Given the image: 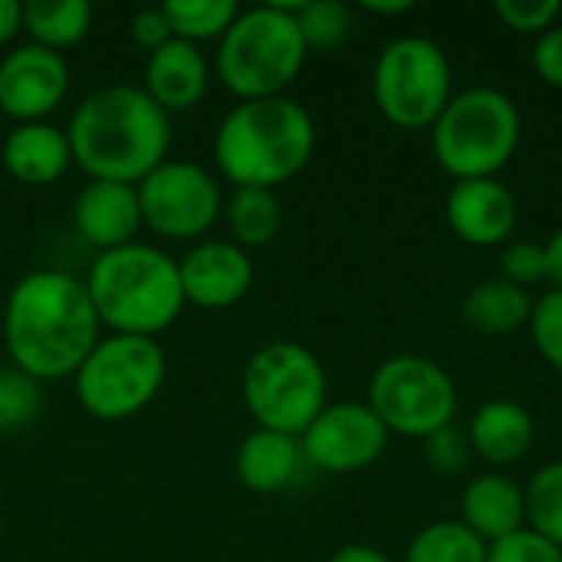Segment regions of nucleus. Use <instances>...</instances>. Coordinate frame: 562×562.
Listing matches in <instances>:
<instances>
[{
	"label": "nucleus",
	"mask_w": 562,
	"mask_h": 562,
	"mask_svg": "<svg viewBox=\"0 0 562 562\" xmlns=\"http://www.w3.org/2000/svg\"><path fill=\"white\" fill-rule=\"evenodd\" d=\"M99 339L102 323L86 280L66 270H33L13 283L3 306V342L13 369L36 382L72 379Z\"/></svg>",
	"instance_id": "obj_1"
},
{
	"label": "nucleus",
	"mask_w": 562,
	"mask_h": 562,
	"mask_svg": "<svg viewBox=\"0 0 562 562\" xmlns=\"http://www.w3.org/2000/svg\"><path fill=\"white\" fill-rule=\"evenodd\" d=\"M66 138L89 181L138 184L168 161L171 122L145 89L102 86L76 105Z\"/></svg>",
	"instance_id": "obj_2"
},
{
	"label": "nucleus",
	"mask_w": 562,
	"mask_h": 562,
	"mask_svg": "<svg viewBox=\"0 0 562 562\" xmlns=\"http://www.w3.org/2000/svg\"><path fill=\"white\" fill-rule=\"evenodd\" d=\"M313 148V115L286 95L234 105L214 135L217 171L234 188L273 191L306 168Z\"/></svg>",
	"instance_id": "obj_3"
},
{
	"label": "nucleus",
	"mask_w": 562,
	"mask_h": 562,
	"mask_svg": "<svg viewBox=\"0 0 562 562\" xmlns=\"http://www.w3.org/2000/svg\"><path fill=\"white\" fill-rule=\"evenodd\" d=\"M86 290L99 323L115 336L155 339L184 313L178 260L138 240L95 254Z\"/></svg>",
	"instance_id": "obj_4"
},
{
	"label": "nucleus",
	"mask_w": 562,
	"mask_h": 562,
	"mask_svg": "<svg viewBox=\"0 0 562 562\" xmlns=\"http://www.w3.org/2000/svg\"><path fill=\"white\" fill-rule=\"evenodd\" d=\"M296 3H263L240 10L231 30L217 40V79L240 102L277 99L300 76L310 49L293 16Z\"/></svg>",
	"instance_id": "obj_5"
},
{
	"label": "nucleus",
	"mask_w": 562,
	"mask_h": 562,
	"mask_svg": "<svg viewBox=\"0 0 562 562\" xmlns=\"http://www.w3.org/2000/svg\"><path fill=\"white\" fill-rule=\"evenodd\" d=\"M520 138L524 115L517 102L491 86L458 92L431 125L435 158L454 181L497 178L514 161Z\"/></svg>",
	"instance_id": "obj_6"
},
{
	"label": "nucleus",
	"mask_w": 562,
	"mask_h": 562,
	"mask_svg": "<svg viewBox=\"0 0 562 562\" xmlns=\"http://www.w3.org/2000/svg\"><path fill=\"white\" fill-rule=\"evenodd\" d=\"M240 392L257 428L300 438L326 408L329 379L316 352L303 342L277 339L250 356Z\"/></svg>",
	"instance_id": "obj_7"
},
{
	"label": "nucleus",
	"mask_w": 562,
	"mask_h": 562,
	"mask_svg": "<svg viewBox=\"0 0 562 562\" xmlns=\"http://www.w3.org/2000/svg\"><path fill=\"white\" fill-rule=\"evenodd\" d=\"M168 375V359L158 339L102 336L79 372L72 375L76 402L99 422H125L145 412Z\"/></svg>",
	"instance_id": "obj_8"
},
{
	"label": "nucleus",
	"mask_w": 562,
	"mask_h": 562,
	"mask_svg": "<svg viewBox=\"0 0 562 562\" xmlns=\"http://www.w3.org/2000/svg\"><path fill=\"white\" fill-rule=\"evenodd\" d=\"M375 109L398 128H431L454 99V69L448 53L428 36L392 40L372 69Z\"/></svg>",
	"instance_id": "obj_9"
},
{
	"label": "nucleus",
	"mask_w": 562,
	"mask_h": 562,
	"mask_svg": "<svg viewBox=\"0 0 562 562\" xmlns=\"http://www.w3.org/2000/svg\"><path fill=\"white\" fill-rule=\"evenodd\" d=\"M366 405L379 415L389 435L418 438L454 425L458 385L435 359L392 356L369 379Z\"/></svg>",
	"instance_id": "obj_10"
},
{
	"label": "nucleus",
	"mask_w": 562,
	"mask_h": 562,
	"mask_svg": "<svg viewBox=\"0 0 562 562\" xmlns=\"http://www.w3.org/2000/svg\"><path fill=\"white\" fill-rule=\"evenodd\" d=\"M142 224L168 240H198L224 214L217 178L194 161H161L138 184Z\"/></svg>",
	"instance_id": "obj_11"
},
{
	"label": "nucleus",
	"mask_w": 562,
	"mask_h": 562,
	"mask_svg": "<svg viewBox=\"0 0 562 562\" xmlns=\"http://www.w3.org/2000/svg\"><path fill=\"white\" fill-rule=\"evenodd\" d=\"M389 428L366 402L326 405L300 435L306 464L326 474H356L372 468L389 451Z\"/></svg>",
	"instance_id": "obj_12"
},
{
	"label": "nucleus",
	"mask_w": 562,
	"mask_h": 562,
	"mask_svg": "<svg viewBox=\"0 0 562 562\" xmlns=\"http://www.w3.org/2000/svg\"><path fill=\"white\" fill-rule=\"evenodd\" d=\"M69 92V66L63 53L36 43L16 46L0 59V112L16 125L43 122Z\"/></svg>",
	"instance_id": "obj_13"
},
{
	"label": "nucleus",
	"mask_w": 562,
	"mask_h": 562,
	"mask_svg": "<svg viewBox=\"0 0 562 562\" xmlns=\"http://www.w3.org/2000/svg\"><path fill=\"white\" fill-rule=\"evenodd\" d=\"M184 303L201 310H227L254 286V260L234 240H198L181 260Z\"/></svg>",
	"instance_id": "obj_14"
},
{
	"label": "nucleus",
	"mask_w": 562,
	"mask_h": 562,
	"mask_svg": "<svg viewBox=\"0 0 562 562\" xmlns=\"http://www.w3.org/2000/svg\"><path fill=\"white\" fill-rule=\"evenodd\" d=\"M448 227L471 247H501L517 227V198L497 178L454 181L448 204Z\"/></svg>",
	"instance_id": "obj_15"
},
{
	"label": "nucleus",
	"mask_w": 562,
	"mask_h": 562,
	"mask_svg": "<svg viewBox=\"0 0 562 562\" xmlns=\"http://www.w3.org/2000/svg\"><path fill=\"white\" fill-rule=\"evenodd\" d=\"M72 224L79 237L99 254L135 244L142 227V204L135 184L122 181H89L72 204Z\"/></svg>",
	"instance_id": "obj_16"
},
{
	"label": "nucleus",
	"mask_w": 562,
	"mask_h": 562,
	"mask_svg": "<svg viewBox=\"0 0 562 562\" xmlns=\"http://www.w3.org/2000/svg\"><path fill=\"white\" fill-rule=\"evenodd\" d=\"M211 66L207 56L184 40H168L161 49L148 53L145 63V92L165 112H184L201 102L207 92Z\"/></svg>",
	"instance_id": "obj_17"
},
{
	"label": "nucleus",
	"mask_w": 562,
	"mask_h": 562,
	"mask_svg": "<svg viewBox=\"0 0 562 562\" xmlns=\"http://www.w3.org/2000/svg\"><path fill=\"white\" fill-rule=\"evenodd\" d=\"M468 441L474 448V458H481L484 464L510 468L530 454L537 441V422L524 405L510 398H494L471 415Z\"/></svg>",
	"instance_id": "obj_18"
},
{
	"label": "nucleus",
	"mask_w": 562,
	"mask_h": 562,
	"mask_svg": "<svg viewBox=\"0 0 562 562\" xmlns=\"http://www.w3.org/2000/svg\"><path fill=\"white\" fill-rule=\"evenodd\" d=\"M461 524L487 547L527 530L524 487L504 474H477L461 497Z\"/></svg>",
	"instance_id": "obj_19"
},
{
	"label": "nucleus",
	"mask_w": 562,
	"mask_h": 562,
	"mask_svg": "<svg viewBox=\"0 0 562 562\" xmlns=\"http://www.w3.org/2000/svg\"><path fill=\"white\" fill-rule=\"evenodd\" d=\"M306 458L300 448V438L283 435V431H270V428H257L250 431L234 458V471L237 481L250 491V494H280L286 491L300 471H303Z\"/></svg>",
	"instance_id": "obj_20"
},
{
	"label": "nucleus",
	"mask_w": 562,
	"mask_h": 562,
	"mask_svg": "<svg viewBox=\"0 0 562 562\" xmlns=\"http://www.w3.org/2000/svg\"><path fill=\"white\" fill-rule=\"evenodd\" d=\"M72 165V148L63 128L49 122H23L3 142V168L20 184H53Z\"/></svg>",
	"instance_id": "obj_21"
},
{
	"label": "nucleus",
	"mask_w": 562,
	"mask_h": 562,
	"mask_svg": "<svg viewBox=\"0 0 562 562\" xmlns=\"http://www.w3.org/2000/svg\"><path fill=\"white\" fill-rule=\"evenodd\" d=\"M533 303L537 300L530 296V290H520L504 277H497V280H481L468 290L461 303V316L471 329L484 336H510L530 326Z\"/></svg>",
	"instance_id": "obj_22"
},
{
	"label": "nucleus",
	"mask_w": 562,
	"mask_h": 562,
	"mask_svg": "<svg viewBox=\"0 0 562 562\" xmlns=\"http://www.w3.org/2000/svg\"><path fill=\"white\" fill-rule=\"evenodd\" d=\"M92 26V7L86 0H26L23 3V30L30 43L63 53L76 46Z\"/></svg>",
	"instance_id": "obj_23"
},
{
	"label": "nucleus",
	"mask_w": 562,
	"mask_h": 562,
	"mask_svg": "<svg viewBox=\"0 0 562 562\" xmlns=\"http://www.w3.org/2000/svg\"><path fill=\"white\" fill-rule=\"evenodd\" d=\"M231 240L244 250L267 247L283 224L280 198L267 188H234V194L224 201V214Z\"/></svg>",
	"instance_id": "obj_24"
},
{
	"label": "nucleus",
	"mask_w": 562,
	"mask_h": 562,
	"mask_svg": "<svg viewBox=\"0 0 562 562\" xmlns=\"http://www.w3.org/2000/svg\"><path fill=\"white\" fill-rule=\"evenodd\" d=\"M487 550L461 520H438L412 537L405 562H487Z\"/></svg>",
	"instance_id": "obj_25"
},
{
	"label": "nucleus",
	"mask_w": 562,
	"mask_h": 562,
	"mask_svg": "<svg viewBox=\"0 0 562 562\" xmlns=\"http://www.w3.org/2000/svg\"><path fill=\"white\" fill-rule=\"evenodd\" d=\"M171 36L184 43H204V40H221L231 23L240 16V7L234 0H171L161 3Z\"/></svg>",
	"instance_id": "obj_26"
},
{
	"label": "nucleus",
	"mask_w": 562,
	"mask_h": 562,
	"mask_svg": "<svg viewBox=\"0 0 562 562\" xmlns=\"http://www.w3.org/2000/svg\"><path fill=\"white\" fill-rule=\"evenodd\" d=\"M527 497V530L540 533L562 550V461L540 468L524 487Z\"/></svg>",
	"instance_id": "obj_27"
},
{
	"label": "nucleus",
	"mask_w": 562,
	"mask_h": 562,
	"mask_svg": "<svg viewBox=\"0 0 562 562\" xmlns=\"http://www.w3.org/2000/svg\"><path fill=\"white\" fill-rule=\"evenodd\" d=\"M293 16L306 49H336L352 26L349 7L339 0H300Z\"/></svg>",
	"instance_id": "obj_28"
},
{
	"label": "nucleus",
	"mask_w": 562,
	"mask_h": 562,
	"mask_svg": "<svg viewBox=\"0 0 562 562\" xmlns=\"http://www.w3.org/2000/svg\"><path fill=\"white\" fill-rule=\"evenodd\" d=\"M43 405L40 382L26 372L7 366L0 369V431H20L30 422H36Z\"/></svg>",
	"instance_id": "obj_29"
},
{
	"label": "nucleus",
	"mask_w": 562,
	"mask_h": 562,
	"mask_svg": "<svg viewBox=\"0 0 562 562\" xmlns=\"http://www.w3.org/2000/svg\"><path fill=\"white\" fill-rule=\"evenodd\" d=\"M422 458L428 471H435L438 477H461L474 464V448L468 441V431L448 425L422 441Z\"/></svg>",
	"instance_id": "obj_30"
},
{
	"label": "nucleus",
	"mask_w": 562,
	"mask_h": 562,
	"mask_svg": "<svg viewBox=\"0 0 562 562\" xmlns=\"http://www.w3.org/2000/svg\"><path fill=\"white\" fill-rule=\"evenodd\" d=\"M530 336H533V346H537L540 359L562 375V290L550 286L533 303Z\"/></svg>",
	"instance_id": "obj_31"
},
{
	"label": "nucleus",
	"mask_w": 562,
	"mask_h": 562,
	"mask_svg": "<svg viewBox=\"0 0 562 562\" xmlns=\"http://www.w3.org/2000/svg\"><path fill=\"white\" fill-rule=\"evenodd\" d=\"M501 277L520 290H530V286H540V283H550V267H547V250L543 244H533V240H514L504 247V257H501Z\"/></svg>",
	"instance_id": "obj_32"
},
{
	"label": "nucleus",
	"mask_w": 562,
	"mask_h": 562,
	"mask_svg": "<svg viewBox=\"0 0 562 562\" xmlns=\"http://www.w3.org/2000/svg\"><path fill=\"white\" fill-rule=\"evenodd\" d=\"M494 13L514 33L543 36L547 30L557 26L562 3H557V0H497L494 3Z\"/></svg>",
	"instance_id": "obj_33"
},
{
	"label": "nucleus",
	"mask_w": 562,
	"mask_h": 562,
	"mask_svg": "<svg viewBox=\"0 0 562 562\" xmlns=\"http://www.w3.org/2000/svg\"><path fill=\"white\" fill-rule=\"evenodd\" d=\"M487 562H562V550L533 530H520L487 550Z\"/></svg>",
	"instance_id": "obj_34"
},
{
	"label": "nucleus",
	"mask_w": 562,
	"mask_h": 562,
	"mask_svg": "<svg viewBox=\"0 0 562 562\" xmlns=\"http://www.w3.org/2000/svg\"><path fill=\"white\" fill-rule=\"evenodd\" d=\"M128 30H132L135 46L145 49V53H155V49H161L168 40H175V36H171V26H168V16H165L161 7L138 10V13L132 16V26H128Z\"/></svg>",
	"instance_id": "obj_35"
},
{
	"label": "nucleus",
	"mask_w": 562,
	"mask_h": 562,
	"mask_svg": "<svg viewBox=\"0 0 562 562\" xmlns=\"http://www.w3.org/2000/svg\"><path fill=\"white\" fill-rule=\"evenodd\" d=\"M533 69L537 76L553 86L562 89V26L557 23L553 30H547L543 36H537V46H533Z\"/></svg>",
	"instance_id": "obj_36"
},
{
	"label": "nucleus",
	"mask_w": 562,
	"mask_h": 562,
	"mask_svg": "<svg viewBox=\"0 0 562 562\" xmlns=\"http://www.w3.org/2000/svg\"><path fill=\"white\" fill-rule=\"evenodd\" d=\"M20 30H23V3L0 0V46H7Z\"/></svg>",
	"instance_id": "obj_37"
},
{
	"label": "nucleus",
	"mask_w": 562,
	"mask_h": 562,
	"mask_svg": "<svg viewBox=\"0 0 562 562\" xmlns=\"http://www.w3.org/2000/svg\"><path fill=\"white\" fill-rule=\"evenodd\" d=\"M329 562H392L382 550L369 547V543H349V547H339Z\"/></svg>",
	"instance_id": "obj_38"
},
{
	"label": "nucleus",
	"mask_w": 562,
	"mask_h": 562,
	"mask_svg": "<svg viewBox=\"0 0 562 562\" xmlns=\"http://www.w3.org/2000/svg\"><path fill=\"white\" fill-rule=\"evenodd\" d=\"M543 250H547V267H550V286L562 290V227L553 231V237L543 244Z\"/></svg>",
	"instance_id": "obj_39"
},
{
	"label": "nucleus",
	"mask_w": 562,
	"mask_h": 562,
	"mask_svg": "<svg viewBox=\"0 0 562 562\" xmlns=\"http://www.w3.org/2000/svg\"><path fill=\"white\" fill-rule=\"evenodd\" d=\"M369 13H382V16H392V13H408L412 10V0H395V3H366Z\"/></svg>",
	"instance_id": "obj_40"
}]
</instances>
